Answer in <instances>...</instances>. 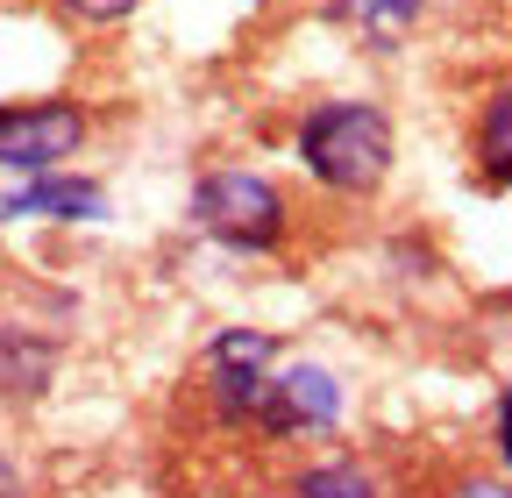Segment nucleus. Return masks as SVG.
<instances>
[{
	"label": "nucleus",
	"instance_id": "f257e3e1",
	"mask_svg": "<svg viewBox=\"0 0 512 498\" xmlns=\"http://www.w3.org/2000/svg\"><path fill=\"white\" fill-rule=\"evenodd\" d=\"M292 157L328 200H377L392 164H399V121L370 93L313 100L292 121Z\"/></svg>",
	"mask_w": 512,
	"mask_h": 498
},
{
	"label": "nucleus",
	"instance_id": "f03ea898",
	"mask_svg": "<svg viewBox=\"0 0 512 498\" xmlns=\"http://www.w3.org/2000/svg\"><path fill=\"white\" fill-rule=\"evenodd\" d=\"M185 221L200 228L214 249H228V257H278V249L292 242V193L271 171L214 164V171L192 178Z\"/></svg>",
	"mask_w": 512,
	"mask_h": 498
},
{
	"label": "nucleus",
	"instance_id": "7ed1b4c3",
	"mask_svg": "<svg viewBox=\"0 0 512 498\" xmlns=\"http://www.w3.org/2000/svg\"><path fill=\"white\" fill-rule=\"evenodd\" d=\"M93 143V114L72 93H43V100H0V171L8 178H36V171H64Z\"/></svg>",
	"mask_w": 512,
	"mask_h": 498
},
{
	"label": "nucleus",
	"instance_id": "20e7f679",
	"mask_svg": "<svg viewBox=\"0 0 512 498\" xmlns=\"http://www.w3.org/2000/svg\"><path fill=\"white\" fill-rule=\"evenodd\" d=\"M349 420V385L342 370L313 363V356H285L264 385V406H256L249 434H264V442H320V434H335Z\"/></svg>",
	"mask_w": 512,
	"mask_h": 498
},
{
	"label": "nucleus",
	"instance_id": "39448f33",
	"mask_svg": "<svg viewBox=\"0 0 512 498\" xmlns=\"http://www.w3.org/2000/svg\"><path fill=\"white\" fill-rule=\"evenodd\" d=\"M278 363H285V342L271 328H221L207 342V356H200V385H207L214 420L221 427H249Z\"/></svg>",
	"mask_w": 512,
	"mask_h": 498
},
{
	"label": "nucleus",
	"instance_id": "423d86ee",
	"mask_svg": "<svg viewBox=\"0 0 512 498\" xmlns=\"http://www.w3.org/2000/svg\"><path fill=\"white\" fill-rule=\"evenodd\" d=\"M0 221H57V228H86V221H107V185L93 171H36V178H15L0 193Z\"/></svg>",
	"mask_w": 512,
	"mask_h": 498
},
{
	"label": "nucleus",
	"instance_id": "0eeeda50",
	"mask_svg": "<svg viewBox=\"0 0 512 498\" xmlns=\"http://www.w3.org/2000/svg\"><path fill=\"white\" fill-rule=\"evenodd\" d=\"M470 171L484 193H512V72L491 79L470 114Z\"/></svg>",
	"mask_w": 512,
	"mask_h": 498
},
{
	"label": "nucleus",
	"instance_id": "6e6552de",
	"mask_svg": "<svg viewBox=\"0 0 512 498\" xmlns=\"http://www.w3.org/2000/svg\"><path fill=\"white\" fill-rule=\"evenodd\" d=\"M57 335L29 321H0V399H43L57 378Z\"/></svg>",
	"mask_w": 512,
	"mask_h": 498
},
{
	"label": "nucleus",
	"instance_id": "1a4fd4ad",
	"mask_svg": "<svg viewBox=\"0 0 512 498\" xmlns=\"http://www.w3.org/2000/svg\"><path fill=\"white\" fill-rule=\"evenodd\" d=\"M349 36H363L370 50H399L413 29H420V15H427V0H320Z\"/></svg>",
	"mask_w": 512,
	"mask_h": 498
},
{
	"label": "nucleus",
	"instance_id": "9d476101",
	"mask_svg": "<svg viewBox=\"0 0 512 498\" xmlns=\"http://www.w3.org/2000/svg\"><path fill=\"white\" fill-rule=\"evenodd\" d=\"M285 491H299V498H384L377 470H370L363 456H349V449H335V456H313V463H299Z\"/></svg>",
	"mask_w": 512,
	"mask_h": 498
},
{
	"label": "nucleus",
	"instance_id": "9b49d317",
	"mask_svg": "<svg viewBox=\"0 0 512 498\" xmlns=\"http://www.w3.org/2000/svg\"><path fill=\"white\" fill-rule=\"evenodd\" d=\"M50 15H64L72 29H121L143 15V0H43Z\"/></svg>",
	"mask_w": 512,
	"mask_h": 498
},
{
	"label": "nucleus",
	"instance_id": "f8f14e48",
	"mask_svg": "<svg viewBox=\"0 0 512 498\" xmlns=\"http://www.w3.org/2000/svg\"><path fill=\"white\" fill-rule=\"evenodd\" d=\"M491 434H498V463L512 477V385H498V406H491Z\"/></svg>",
	"mask_w": 512,
	"mask_h": 498
},
{
	"label": "nucleus",
	"instance_id": "ddd939ff",
	"mask_svg": "<svg viewBox=\"0 0 512 498\" xmlns=\"http://www.w3.org/2000/svg\"><path fill=\"white\" fill-rule=\"evenodd\" d=\"M0 498H22V456L8 442V427H0Z\"/></svg>",
	"mask_w": 512,
	"mask_h": 498
},
{
	"label": "nucleus",
	"instance_id": "4468645a",
	"mask_svg": "<svg viewBox=\"0 0 512 498\" xmlns=\"http://www.w3.org/2000/svg\"><path fill=\"white\" fill-rule=\"evenodd\" d=\"M448 498H512V477H463Z\"/></svg>",
	"mask_w": 512,
	"mask_h": 498
},
{
	"label": "nucleus",
	"instance_id": "2eb2a0df",
	"mask_svg": "<svg viewBox=\"0 0 512 498\" xmlns=\"http://www.w3.org/2000/svg\"><path fill=\"white\" fill-rule=\"evenodd\" d=\"M256 498H299V491H256Z\"/></svg>",
	"mask_w": 512,
	"mask_h": 498
}]
</instances>
